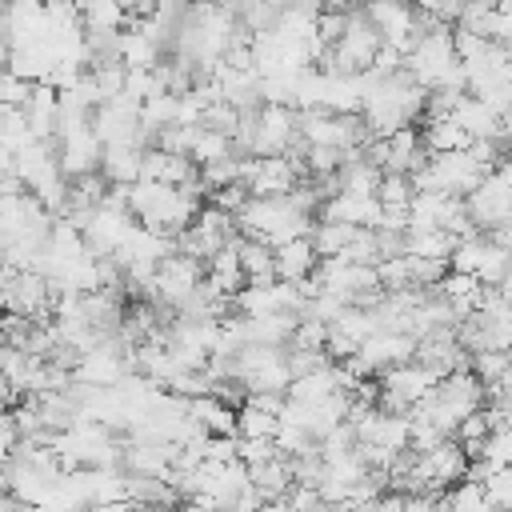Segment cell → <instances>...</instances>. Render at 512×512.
I'll use <instances>...</instances> for the list:
<instances>
[{"label":"cell","instance_id":"6da1fadb","mask_svg":"<svg viewBox=\"0 0 512 512\" xmlns=\"http://www.w3.org/2000/svg\"><path fill=\"white\" fill-rule=\"evenodd\" d=\"M512 172H508V160H500L468 196H464V216L472 220L476 232H492V228H504L508 216H512Z\"/></svg>","mask_w":512,"mask_h":512},{"label":"cell","instance_id":"7a4b0ae2","mask_svg":"<svg viewBox=\"0 0 512 512\" xmlns=\"http://www.w3.org/2000/svg\"><path fill=\"white\" fill-rule=\"evenodd\" d=\"M412 352H416V340H408V336H400V332H372V336L356 348V360L364 364L368 376H380V372H388V368H396V364H408Z\"/></svg>","mask_w":512,"mask_h":512},{"label":"cell","instance_id":"3957f363","mask_svg":"<svg viewBox=\"0 0 512 512\" xmlns=\"http://www.w3.org/2000/svg\"><path fill=\"white\" fill-rule=\"evenodd\" d=\"M312 268H316V252H312L308 236H296V240L272 248V276L280 284H300L312 276Z\"/></svg>","mask_w":512,"mask_h":512},{"label":"cell","instance_id":"277c9868","mask_svg":"<svg viewBox=\"0 0 512 512\" xmlns=\"http://www.w3.org/2000/svg\"><path fill=\"white\" fill-rule=\"evenodd\" d=\"M56 104H60V92L48 88V84H32L28 100H24V124L32 132V140H52L56 136Z\"/></svg>","mask_w":512,"mask_h":512},{"label":"cell","instance_id":"5b68a950","mask_svg":"<svg viewBox=\"0 0 512 512\" xmlns=\"http://www.w3.org/2000/svg\"><path fill=\"white\" fill-rule=\"evenodd\" d=\"M140 152L144 148H136V144H112V148H100V176L108 180V184H136L140 180Z\"/></svg>","mask_w":512,"mask_h":512},{"label":"cell","instance_id":"8992f818","mask_svg":"<svg viewBox=\"0 0 512 512\" xmlns=\"http://www.w3.org/2000/svg\"><path fill=\"white\" fill-rule=\"evenodd\" d=\"M248 484L260 492L264 504H280V500L288 496V488H292L288 460L272 456V460H264V464H252V468H248Z\"/></svg>","mask_w":512,"mask_h":512},{"label":"cell","instance_id":"52a82bcc","mask_svg":"<svg viewBox=\"0 0 512 512\" xmlns=\"http://www.w3.org/2000/svg\"><path fill=\"white\" fill-rule=\"evenodd\" d=\"M232 248H236L244 284H272V280H276V276H272V248H264V244H256V240H244V236H236Z\"/></svg>","mask_w":512,"mask_h":512},{"label":"cell","instance_id":"ba28073f","mask_svg":"<svg viewBox=\"0 0 512 512\" xmlns=\"http://www.w3.org/2000/svg\"><path fill=\"white\" fill-rule=\"evenodd\" d=\"M228 156H232V140L224 132H212V128H200L196 140H192V148H188V160L196 168H208V164L228 160Z\"/></svg>","mask_w":512,"mask_h":512},{"label":"cell","instance_id":"9c48e42d","mask_svg":"<svg viewBox=\"0 0 512 512\" xmlns=\"http://www.w3.org/2000/svg\"><path fill=\"white\" fill-rule=\"evenodd\" d=\"M440 508L444 512H492V504L484 500V488L476 480H460L448 492H440Z\"/></svg>","mask_w":512,"mask_h":512},{"label":"cell","instance_id":"30bf717a","mask_svg":"<svg viewBox=\"0 0 512 512\" xmlns=\"http://www.w3.org/2000/svg\"><path fill=\"white\" fill-rule=\"evenodd\" d=\"M128 16L124 8L108 4V0H96L88 8H80V32H124Z\"/></svg>","mask_w":512,"mask_h":512},{"label":"cell","instance_id":"8fae6325","mask_svg":"<svg viewBox=\"0 0 512 512\" xmlns=\"http://www.w3.org/2000/svg\"><path fill=\"white\" fill-rule=\"evenodd\" d=\"M276 428H280L276 416H268L260 408H248V404L236 408V440H272Z\"/></svg>","mask_w":512,"mask_h":512},{"label":"cell","instance_id":"7c38bea8","mask_svg":"<svg viewBox=\"0 0 512 512\" xmlns=\"http://www.w3.org/2000/svg\"><path fill=\"white\" fill-rule=\"evenodd\" d=\"M412 200V184L404 172H380V184H376V204L380 208H408Z\"/></svg>","mask_w":512,"mask_h":512},{"label":"cell","instance_id":"4fadbf2b","mask_svg":"<svg viewBox=\"0 0 512 512\" xmlns=\"http://www.w3.org/2000/svg\"><path fill=\"white\" fill-rule=\"evenodd\" d=\"M468 372L480 380V388L496 384V380H508V352H472Z\"/></svg>","mask_w":512,"mask_h":512},{"label":"cell","instance_id":"5bb4252c","mask_svg":"<svg viewBox=\"0 0 512 512\" xmlns=\"http://www.w3.org/2000/svg\"><path fill=\"white\" fill-rule=\"evenodd\" d=\"M248 204V192L240 188V184H228V188H220V192H212V204L208 208H216V212H224V216H240V208Z\"/></svg>","mask_w":512,"mask_h":512},{"label":"cell","instance_id":"9a60e30c","mask_svg":"<svg viewBox=\"0 0 512 512\" xmlns=\"http://www.w3.org/2000/svg\"><path fill=\"white\" fill-rule=\"evenodd\" d=\"M272 456H276L272 440H236V460H240L244 468L264 464V460H272Z\"/></svg>","mask_w":512,"mask_h":512},{"label":"cell","instance_id":"2e32d148","mask_svg":"<svg viewBox=\"0 0 512 512\" xmlns=\"http://www.w3.org/2000/svg\"><path fill=\"white\" fill-rule=\"evenodd\" d=\"M200 460H204V464H232V460H236V440L208 436L204 448H200Z\"/></svg>","mask_w":512,"mask_h":512},{"label":"cell","instance_id":"e0dca14e","mask_svg":"<svg viewBox=\"0 0 512 512\" xmlns=\"http://www.w3.org/2000/svg\"><path fill=\"white\" fill-rule=\"evenodd\" d=\"M168 512H208V508H204V504H196V500H176Z\"/></svg>","mask_w":512,"mask_h":512},{"label":"cell","instance_id":"ac0fdd59","mask_svg":"<svg viewBox=\"0 0 512 512\" xmlns=\"http://www.w3.org/2000/svg\"><path fill=\"white\" fill-rule=\"evenodd\" d=\"M0 512H24V508H20V504H16L8 492H0Z\"/></svg>","mask_w":512,"mask_h":512},{"label":"cell","instance_id":"d6986e66","mask_svg":"<svg viewBox=\"0 0 512 512\" xmlns=\"http://www.w3.org/2000/svg\"><path fill=\"white\" fill-rule=\"evenodd\" d=\"M0 268H4V240H0Z\"/></svg>","mask_w":512,"mask_h":512}]
</instances>
